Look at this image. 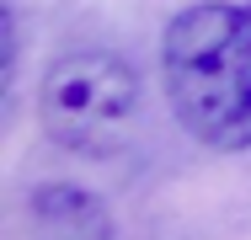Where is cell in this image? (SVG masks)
<instances>
[{"mask_svg":"<svg viewBox=\"0 0 251 240\" xmlns=\"http://www.w3.org/2000/svg\"><path fill=\"white\" fill-rule=\"evenodd\" d=\"M160 75L176 123L208 149H251V5L198 0L166 22Z\"/></svg>","mask_w":251,"mask_h":240,"instance_id":"1","label":"cell"},{"mask_svg":"<svg viewBox=\"0 0 251 240\" xmlns=\"http://www.w3.org/2000/svg\"><path fill=\"white\" fill-rule=\"evenodd\" d=\"M38 128L70 155H118L139 128V70L112 48H70L38 80Z\"/></svg>","mask_w":251,"mask_h":240,"instance_id":"2","label":"cell"},{"mask_svg":"<svg viewBox=\"0 0 251 240\" xmlns=\"http://www.w3.org/2000/svg\"><path fill=\"white\" fill-rule=\"evenodd\" d=\"M27 219L38 240H112V214L75 182H38L27 192Z\"/></svg>","mask_w":251,"mask_h":240,"instance_id":"3","label":"cell"},{"mask_svg":"<svg viewBox=\"0 0 251 240\" xmlns=\"http://www.w3.org/2000/svg\"><path fill=\"white\" fill-rule=\"evenodd\" d=\"M0 32H5V96L16 91V75H22V16H16V0L0 5Z\"/></svg>","mask_w":251,"mask_h":240,"instance_id":"4","label":"cell"}]
</instances>
